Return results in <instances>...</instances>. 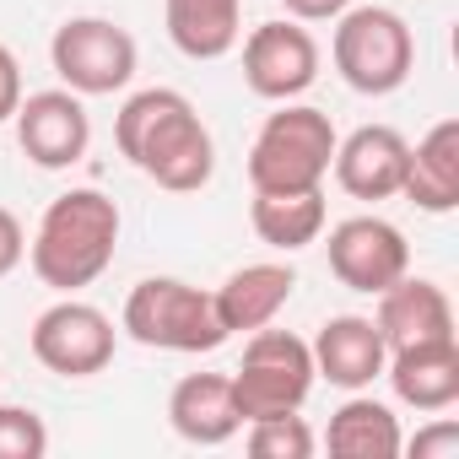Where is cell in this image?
Wrapping results in <instances>:
<instances>
[{
    "mask_svg": "<svg viewBox=\"0 0 459 459\" xmlns=\"http://www.w3.org/2000/svg\"><path fill=\"white\" fill-rule=\"evenodd\" d=\"M119 325H125V335L135 346L184 351V357H205V351L233 341V335L221 330V319H216L211 292H200V287H189L178 276H146V281H135L130 298H125Z\"/></svg>",
    "mask_w": 459,
    "mask_h": 459,
    "instance_id": "277c9868",
    "label": "cell"
},
{
    "mask_svg": "<svg viewBox=\"0 0 459 459\" xmlns=\"http://www.w3.org/2000/svg\"><path fill=\"white\" fill-rule=\"evenodd\" d=\"M249 221L260 244H271L276 255H298L308 244H319L325 233V189H255V205H249Z\"/></svg>",
    "mask_w": 459,
    "mask_h": 459,
    "instance_id": "ffe728a7",
    "label": "cell"
},
{
    "mask_svg": "<svg viewBox=\"0 0 459 459\" xmlns=\"http://www.w3.org/2000/svg\"><path fill=\"white\" fill-rule=\"evenodd\" d=\"M400 195L427 211V216H448L459 205V119H437L411 152H405V178Z\"/></svg>",
    "mask_w": 459,
    "mask_h": 459,
    "instance_id": "ac0fdd59",
    "label": "cell"
},
{
    "mask_svg": "<svg viewBox=\"0 0 459 459\" xmlns=\"http://www.w3.org/2000/svg\"><path fill=\"white\" fill-rule=\"evenodd\" d=\"M28 260V227L12 205H0V281H6L17 265Z\"/></svg>",
    "mask_w": 459,
    "mask_h": 459,
    "instance_id": "d4e9b609",
    "label": "cell"
},
{
    "mask_svg": "<svg viewBox=\"0 0 459 459\" xmlns=\"http://www.w3.org/2000/svg\"><path fill=\"white\" fill-rule=\"evenodd\" d=\"M298 292V271L281 265V260H255V265H238L227 276L211 303H216V319L227 335H249L260 325H276V314L292 303Z\"/></svg>",
    "mask_w": 459,
    "mask_h": 459,
    "instance_id": "9a60e30c",
    "label": "cell"
},
{
    "mask_svg": "<svg viewBox=\"0 0 459 459\" xmlns=\"http://www.w3.org/2000/svg\"><path fill=\"white\" fill-rule=\"evenodd\" d=\"M168 427L195 448H221L227 437H238L244 416L233 400V378L227 373H184L168 394Z\"/></svg>",
    "mask_w": 459,
    "mask_h": 459,
    "instance_id": "2e32d148",
    "label": "cell"
},
{
    "mask_svg": "<svg viewBox=\"0 0 459 459\" xmlns=\"http://www.w3.org/2000/svg\"><path fill=\"white\" fill-rule=\"evenodd\" d=\"M384 378H389L400 405H411L421 416H437L459 400V341H427V346L389 351Z\"/></svg>",
    "mask_w": 459,
    "mask_h": 459,
    "instance_id": "e0dca14e",
    "label": "cell"
},
{
    "mask_svg": "<svg viewBox=\"0 0 459 459\" xmlns=\"http://www.w3.org/2000/svg\"><path fill=\"white\" fill-rule=\"evenodd\" d=\"M325 448H330L335 459H394V454L405 448V432H400V416H394L384 400H373V394L357 389V394L330 416Z\"/></svg>",
    "mask_w": 459,
    "mask_h": 459,
    "instance_id": "44dd1931",
    "label": "cell"
},
{
    "mask_svg": "<svg viewBox=\"0 0 459 459\" xmlns=\"http://www.w3.org/2000/svg\"><path fill=\"white\" fill-rule=\"evenodd\" d=\"M22 103V60L12 55V44H0V125H6Z\"/></svg>",
    "mask_w": 459,
    "mask_h": 459,
    "instance_id": "484cf974",
    "label": "cell"
},
{
    "mask_svg": "<svg viewBox=\"0 0 459 459\" xmlns=\"http://www.w3.org/2000/svg\"><path fill=\"white\" fill-rule=\"evenodd\" d=\"M319 82V44L303 22H260L244 39V87L265 103H292Z\"/></svg>",
    "mask_w": 459,
    "mask_h": 459,
    "instance_id": "30bf717a",
    "label": "cell"
},
{
    "mask_svg": "<svg viewBox=\"0 0 459 459\" xmlns=\"http://www.w3.org/2000/svg\"><path fill=\"white\" fill-rule=\"evenodd\" d=\"M49 65L76 98H114L135 82L141 49L114 17H65L49 39Z\"/></svg>",
    "mask_w": 459,
    "mask_h": 459,
    "instance_id": "52a82bcc",
    "label": "cell"
},
{
    "mask_svg": "<svg viewBox=\"0 0 459 459\" xmlns=\"http://www.w3.org/2000/svg\"><path fill=\"white\" fill-rule=\"evenodd\" d=\"M162 22L184 60H221L244 39V0H162Z\"/></svg>",
    "mask_w": 459,
    "mask_h": 459,
    "instance_id": "d6986e66",
    "label": "cell"
},
{
    "mask_svg": "<svg viewBox=\"0 0 459 459\" xmlns=\"http://www.w3.org/2000/svg\"><path fill=\"white\" fill-rule=\"evenodd\" d=\"M314 351V378L357 394V389H373V378H384V362H389V346L378 335V325L368 314H335L319 325V335L308 341Z\"/></svg>",
    "mask_w": 459,
    "mask_h": 459,
    "instance_id": "7c38bea8",
    "label": "cell"
},
{
    "mask_svg": "<svg viewBox=\"0 0 459 459\" xmlns=\"http://www.w3.org/2000/svg\"><path fill=\"white\" fill-rule=\"evenodd\" d=\"M28 346H33L39 368L60 373V378H92L114 362V319L98 303H82L71 292L33 319Z\"/></svg>",
    "mask_w": 459,
    "mask_h": 459,
    "instance_id": "ba28073f",
    "label": "cell"
},
{
    "mask_svg": "<svg viewBox=\"0 0 459 459\" xmlns=\"http://www.w3.org/2000/svg\"><path fill=\"white\" fill-rule=\"evenodd\" d=\"M378 335L389 351H405V346H427V341H454V303L437 281L427 276H400L378 292V314H373Z\"/></svg>",
    "mask_w": 459,
    "mask_h": 459,
    "instance_id": "4fadbf2b",
    "label": "cell"
},
{
    "mask_svg": "<svg viewBox=\"0 0 459 459\" xmlns=\"http://www.w3.org/2000/svg\"><path fill=\"white\" fill-rule=\"evenodd\" d=\"M49 427L28 405H0V459H44Z\"/></svg>",
    "mask_w": 459,
    "mask_h": 459,
    "instance_id": "603a6c76",
    "label": "cell"
},
{
    "mask_svg": "<svg viewBox=\"0 0 459 459\" xmlns=\"http://www.w3.org/2000/svg\"><path fill=\"white\" fill-rule=\"evenodd\" d=\"M335 125L314 103H276L249 146V184L255 189H325L335 162Z\"/></svg>",
    "mask_w": 459,
    "mask_h": 459,
    "instance_id": "5b68a950",
    "label": "cell"
},
{
    "mask_svg": "<svg viewBox=\"0 0 459 459\" xmlns=\"http://www.w3.org/2000/svg\"><path fill=\"white\" fill-rule=\"evenodd\" d=\"M405 448H411L416 459H459V421L437 411V416H432L411 443H405Z\"/></svg>",
    "mask_w": 459,
    "mask_h": 459,
    "instance_id": "cb8c5ba5",
    "label": "cell"
},
{
    "mask_svg": "<svg viewBox=\"0 0 459 459\" xmlns=\"http://www.w3.org/2000/svg\"><path fill=\"white\" fill-rule=\"evenodd\" d=\"M335 76L362 98H389L416 71V33L389 6H346L330 39Z\"/></svg>",
    "mask_w": 459,
    "mask_h": 459,
    "instance_id": "3957f363",
    "label": "cell"
},
{
    "mask_svg": "<svg viewBox=\"0 0 459 459\" xmlns=\"http://www.w3.org/2000/svg\"><path fill=\"white\" fill-rule=\"evenodd\" d=\"M119 205L103 195V189H65L44 205L33 238H28V265L33 276L71 298V292H87L108 265H114V249H119Z\"/></svg>",
    "mask_w": 459,
    "mask_h": 459,
    "instance_id": "7a4b0ae2",
    "label": "cell"
},
{
    "mask_svg": "<svg viewBox=\"0 0 459 459\" xmlns=\"http://www.w3.org/2000/svg\"><path fill=\"white\" fill-rule=\"evenodd\" d=\"M281 6H287L292 22H335L351 0H281Z\"/></svg>",
    "mask_w": 459,
    "mask_h": 459,
    "instance_id": "4316f807",
    "label": "cell"
},
{
    "mask_svg": "<svg viewBox=\"0 0 459 459\" xmlns=\"http://www.w3.org/2000/svg\"><path fill=\"white\" fill-rule=\"evenodd\" d=\"M12 125H17V141H22L28 162L44 168V173L76 168V162L87 157V146H92V114H87V103H82L71 87L22 92Z\"/></svg>",
    "mask_w": 459,
    "mask_h": 459,
    "instance_id": "8fae6325",
    "label": "cell"
},
{
    "mask_svg": "<svg viewBox=\"0 0 459 459\" xmlns=\"http://www.w3.org/2000/svg\"><path fill=\"white\" fill-rule=\"evenodd\" d=\"M325 255H330V276L346 292H362V298H378L389 281H400L411 271V244L384 216H346V221H335Z\"/></svg>",
    "mask_w": 459,
    "mask_h": 459,
    "instance_id": "9c48e42d",
    "label": "cell"
},
{
    "mask_svg": "<svg viewBox=\"0 0 459 459\" xmlns=\"http://www.w3.org/2000/svg\"><path fill=\"white\" fill-rule=\"evenodd\" d=\"M114 146L168 195H195L216 173V141L178 87H141L114 114Z\"/></svg>",
    "mask_w": 459,
    "mask_h": 459,
    "instance_id": "6da1fadb",
    "label": "cell"
},
{
    "mask_svg": "<svg viewBox=\"0 0 459 459\" xmlns=\"http://www.w3.org/2000/svg\"><path fill=\"white\" fill-rule=\"evenodd\" d=\"M244 443L255 459H314L319 437L314 427L298 416V411H281V416H260V421H244Z\"/></svg>",
    "mask_w": 459,
    "mask_h": 459,
    "instance_id": "7402d4cb",
    "label": "cell"
},
{
    "mask_svg": "<svg viewBox=\"0 0 459 459\" xmlns=\"http://www.w3.org/2000/svg\"><path fill=\"white\" fill-rule=\"evenodd\" d=\"M233 378V400H238V416L244 421H260V416H281V411H303V400L314 394V351L303 335L292 330H249L244 341V362Z\"/></svg>",
    "mask_w": 459,
    "mask_h": 459,
    "instance_id": "8992f818",
    "label": "cell"
},
{
    "mask_svg": "<svg viewBox=\"0 0 459 459\" xmlns=\"http://www.w3.org/2000/svg\"><path fill=\"white\" fill-rule=\"evenodd\" d=\"M405 152H411V141L394 125H362L346 141H335L330 173L351 200H389V195H400Z\"/></svg>",
    "mask_w": 459,
    "mask_h": 459,
    "instance_id": "5bb4252c",
    "label": "cell"
}]
</instances>
